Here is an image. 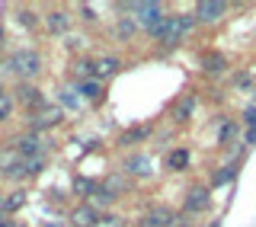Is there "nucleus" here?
<instances>
[{
	"mask_svg": "<svg viewBox=\"0 0 256 227\" xmlns=\"http://www.w3.org/2000/svg\"><path fill=\"white\" fill-rule=\"evenodd\" d=\"M212 227H221V224H218V221H214V224H212Z\"/></svg>",
	"mask_w": 256,
	"mask_h": 227,
	"instance_id": "4c0bfd02",
	"label": "nucleus"
},
{
	"mask_svg": "<svg viewBox=\"0 0 256 227\" xmlns=\"http://www.w3.org/2000/svg\"><path fill=\"white\" fill-rule=\"evenodd\" d=\"M80 16H84L86 22H93V20H96V10H93L90 4H80Z\"/></svg>",
	"mask_w": 256,
	"mask_h": 227,
	"instance_id": "c756f323",
	"label": "nucleus"
},
{
	"mask_svg": "<svg viewBox=\"0 0 256 227\" xmlns=\"http://www.w3.org/2000/svg\"><path fill=\"white\" fill-rule=\"evenodd\" d=\"M176 227H189V224H182V221H180V224H176Z\"/></svg>",
	"mask_w": 256,
	"mask_h": 227,
	"instance_id": "f704fd0d",
	"label": "nucleus"
},
{
	"mask_svg": "<svg viewBox=\"0 0 256 227\" xmlns=\"http://www.w3.org/2000/svg\"><path fill=\"white\" fill-rule=\"evenodd\" d=\"M64 118V109L54 102V106H42L36 112V116H29V132H45V128H52V125H58V122Z\"/></svg>",
	"mask_w": 256,
	"mask_h": 227,
	"instance_id": "20e7f679",
	"label": "nucleus"
},
{
	"mask_svg": "<svg viewBox=\"0 0 256 227\" xmlns=\"http://www.w3.org/2000/svg\"><path fill=\"white\" fill-rule=\"evenodd\" d=\"M13 150L20 154L22 160H29V157H42V154L48 150V141H45L42 134H36V132H26V134H20V138H16Z\"/></svg>",
	"mask_w": 256,
	"mask_h": 227,
	"instance_id": "7ed1b4c3",
	"label": "nucleus"
},
{
	"mask_svg": "<svg viewBox=\"0 0 256 227\" xmlns=\"http://www.w3.org/2000/svg\"><path fill=\"white\" fill-rule=\"evenodd\" d=\"M96 221H100V214H96L86 202L70 212V224H74V227H96Z\"/></svg>",
	"mask_w": 256,
	"mask_h": 227,
	"instance_id": "9b49d317",
	"label": "nucleus"
},
{
	"mask_svg": "<svg viewBox=\"0 0 256 227\" xmlns=\"http://www.w3.org/2000/svg\"><path fill=\"white\" fill-rule=\"evenodd\" d=\"M10 70L20 77H36L38 70H42V58H38V52H32V48H22V52L10 54Z\"/></svg>",
	"mask_w": 256,
	"mask_h": 227,
	"instance_id": "f03ea898",
	"label": "nucleus"
},
{
	"mask_svg": "<svg viewBox=\"0 0 256 227\" xmlns=\"http://www.w3.org/2000/svg\"><path fill=\"white\" fill-rule=\"evenodd\" d=\"M192 26H196V16H166V20H164V29H160V42L173 48Z\"/></svg>",
	"mask_w": 256,
	"mask_h": 227,
	"instance_id": "f257e3e1",
	"label": "nucleus"
},
{
	"mask_svg": "<svg viewBox=\"0 0 256 227\" xmlns=\"http://www.w3.org/2000/svg\"><path fill=\"white\" fill-rule=\"evenodd\" d=\"M246 144H256V128H250V132H246Z\"/></svg>",
	"mask_w": 256,
	"mask_h": 227,
	"instance_id": "473e14b6",
	"label": "nucleus"
},
{
	"mask_svg": "<svg viewBox=\"0 0 256 227\" xmlns=\"http://www.w3.org/2000/svg\"><path fill=\"white\" fill-rule=\"evenodd\" d=\"M77 90L84 100H90V102H100V96H102V84L100 80H86V84H77Z\"/></svg>",
	"mask_w": 256,
	"mask_h": 227,
	"instance_id": "f3484780",
	"label": "nucleus"
},
{
	"mask_svg": "<svg viewBox=\"0 0 256 227\" xmlns=\"http://www.w3.org/2000/svg\"><path fill=\"white\" fill-rule=\"evenodd\" d=\"M74 192H77V196H93V192H96V182L77 176V180H74Z\"/></svg>",
	"mask_w": 256,
	"mask_h": 227,
	"instance_id": "4be33fe9",
	"label": "nucleus"
},
{
	"mask_svg": "<svg viewBox=\"0 0 256 227\" xmlns=\"http://www.w3.org/2000/svg\"><path fill=\"white\" fill-rule=\"evenodd\" d=\"M6 227H22V224H6Z\"/></svg>",
	"mask_w": 256,
	"mask_h": 227,
	"instance_id": "c9c22d12",
	"label": "nucleus"
},
{
	"mask_svg": "<svg viewBox=\"0 0 256 227\" xmlns=\"http://www.w3.org/2000/svg\"><path fill=\"white\" fill-rule=\"evenodd\" d=\"M58 106L61 109H80L84 106V96H80L77 86H64V90L58 93Z\"/></svg>",
	"mask_w": 256,
	"mask_h": 227,
	"instance_id": "2eb2a0df",
	"label": "nucleus"
},
{
	"mask_svg": "<svg viewBox=\"0 0 256 227\" xmlns=\"http://www.w3.org/2000/svg\"><path fill=\"white\" fill-rule=\"evenodd\" d=\"M42 26H45V32H52V36H61V32H68V26H70V13L68 10H52V13L42 16Z\"/></svg>",
	"mask_w": 256,
	"mask_h": 227,
	"instance_id": "6e6552de",
	"label": "nucleus"
},
{
	"mask_svg": "<svg viewBox=\"0 0 256 227\" xmlns=\"http://www.w3.org/2000/svg\"><path fill=\"white\" fill-rule=\"evenodd\" d=\"M6 224H10V221H6V218H0V227H6Z\"/></svg>",
	"mask_w": 256,
	"mask_h": 227,
	"instance_id": "72a5a7b5",
	"label": "nucleus"
},
{
	"mask_svg": "<svg viewBox=\"0 0 256 227\" xmlns=\"http://www.w3.org/2000/svg\"><path fill=\"white\" fill-rule=\"evenodd\" d=\"M234 84H237V86H250V74H240Z\"/></svg>",
	"mask_w": 256,
	"mask_h": 227,
	"instance_id": "2f4dec72",
	"label": "nucleus"
},
{
	"mask_svg": "<svg viewBox=\"0 0 256 227\" xmlns=\"http://www.w3.org/2000/svg\"><path fill=\"white\" fill-rule=\"evenodd\" d=\"M224 68H228V58H224V54H218V52H205L202 54V70L205 74H224Z\"/></svg>",
	"mask_w": 256,
	"mask_h": 227,
	"instance_id": "ddd939ff",
	"label": "nucleus"
},
{
	"mask_svg": "<svg viewBox=\"0 0 256 227\" xmlns=\"http://www.w3.org/2000/svg\"><path fill=\"white\" fill-rule=\"evenodd\" d=\"M6 202V212H20L22 205H26V192H13L10 198H4Z\"/></svg>",
	"mask_w": 256,
	"mask_h": 227,
	"instance_id": "a878e982",
	"label": "nucleus"
},
{
	"mask_svg": "<svg viewBox=\"0 0 256 227\" xmlns=\"http://www.w3.org/2000/svg\"><path fill=\"white\" fill-rule=\"evenodd\" d=\"M192 109H196V100H192V96H182V100L173 106V118L176 122H186L192 116Z\"/></svg>",
	"mask_w": 256,
	"mask_h": 227,
	"instance_id": "a211bd4d",
	"label": "nucleus"
},
{
	"mask_svg": "<svg viewBox=\"0 0 256 227\" xmlns=\"http://www.w3.org/2000/svg\"><path fill=\"white\" fill-rule=\"evenodd\" d=\"M132 20L134 22H138V26H144V29H148L150 26V22H157V20H164V6H160V4H150V0H141V4H132Z\"/></svg>",
	"mask_w": 256,
	"mask_h": 227,
	"instance_id": "39448f33",
	"label": "nucleus"
},
{
	"mask_svg": "<svg viewBox=\"0 0 256 227\" xmlns=\"http://www.w3.org/2000/svg\"><path fill=\"white\" fill-rule=\"evenodd\" d=\"M208 205H212V192H208L205 186H196V189H189V192H186V202H182V208H186L189 214L205 212Z\"/></svg>",
	"mask_w": 256,
	"mask_h": 227,
	"instance_id": "0eeeda50",
	"label": "nucleus"
},
{
	"mask_svg": "<svg viewBox=\"0 0 256 227\" xmlns=\"http://www.w3.org/2000/svg\"><path fill=\"white\" fill-rule=\"evenodd\" d=\"M42 166H45V157H29V160H22L26 180H29V176H38V173H42Z\"/></svg>",
	"mask_w": 256,
	"mask_h": 227,
	"instance_id": "412c9836",
	"label": "nucleus"
},
{
	"mask_svg": "<svg viewBox=\"0 0 256 227\" xmlns=\"http://www.w3.org/2000/svg\"><path fill=\"white\" fill-rule=\"evenodd\" d=\"M125 173H128V176H138V180L150 176V157H144V154L128 157V160H125Z\"/></svg>",
	"mask_w": 256,
	"mask_h": 227,
	"instance_id": "f8f14e48",
	"label": "nucleus"
},
{
	"mask_svg": "<svg viewBox=\"0 0 256 227\" xmlns=\"http://www.w3.org/2000/svg\"><path fill=\"white\" fill-rule=\"evenodd\" d=\"M16 100H20L22 106H36V112L45 106L42 90H38V86H32V84H20V86H16Z\"/></svg>",
	"mask_w": 256,
	"mask_h": 227,
	"instance_id": "9d476101",
	"label": "nucleus"
},
{
	"mask_svg": "<svg viewBox=\"0 0 256 227\" xmlns=\"http://www.w3.org/2000/svg\"><path fill=\"white\" fill-rule=\"evenodd\" d=\"M134 26H138V22H134L132 16H125V20L118 22V36H122V38H128V36H132V32H134Z\"/></svg>",
	"mask_w": 256,
	"mask_h": 227,
	"instance_id": "cd10ccee",
	"label": "nucleus"
},
{
	"mask_svg": "<svg viewBox=\"0 0 256 227\" xmlns=\"http://www.w3.org/2000/svg\"><path fill=\"white\" fill-rule=\"evenodd\" d=\"M70 74H74L80 84H86V80H93V61H86V58H77L74 61V68H70Z\"/></svg>",
	"mask_w": 256,
	"mask_h": 227,
	"instance_id": "dca6fc26",
	"label": "nucleus"
},
{
	"mask_svg": "<svg viewBox=\"0 0 256 227\" xmlns=\"http://www.w3.org/2000/svg\"><path fill=\"white\" fill-rule=\"evenodd\" d=\"M116 70H118V58H116V54H102V58L93 61V74L100 77V80L102 77H112Z\"/></svg>",
	"mask_w": 256,
	"mask_h": 227,
	"instance_id": "4468645a",
	"label": "nucleus"
},
{
	"mask_svg": "<svg viewBox=\"0 0 256 227\" xmlns=\"http://www.w3.org/2000/svg\"><path fill=\"white\" fill-rule=\"evenodd\" d=\"M148 134V128H132V132L122 134V144H132V141H141V138Z\"/></svg>",
	"mask_w": 256,
	"mask_h": 227,
	"instance_id": "c85d7f7f",
	"label": "nucleus"
},
{
	"mask_svg": "<svg viewBox=\"0 0 256 227\" xmlns=\"http://www.w3.org/2000/svg\"><path fill=\"white\" fill-rule=\"evenodd\" d=\"M244 122L250 128H256V106H246V112H244Z\"/></svg>",
	"mask_w": 256,
	"mask_h": 227,
	"instance_id": "7c9ffc66",
	"label": "nucleus"
},
{
	"mask_svg": "<svg viewBox=\"0 0 256 227\" xmlns=\"http://www.w3.org/2000/svg\"><path fill=\"white\" fill-rule=\"evenodd\" d=\"M237 176V170L234 166H221V173H214L212 176V186H224V182H230Z\"/></svg>",
	"mask_w": 256,
	"mask_h": 227,
	"instance_id": "393cba45",
	"label": "nucleus"
},
{
	"mask_svg": "<svg viewBox=\"0 0 256 227\" xmlns=\"http://www.w3.org/2000/svg\"><path fill=\"white\" fill-rule=\"evenodd\" d=\"M45 227H58V224H45Z\"/></svg>",
	"mask_w": 256,
	"mask_h": 227,
	"instance_id": "e433bc0d",
	"label": "nucleus"
},
{
	"mask_svg": "<svg viewBox=\"0 0 256 227\" xmlns=\"http://www.w3.org/2000/svg\"><path fill=\"white\" fill-rule=\"evenodd\" d=\"M20 22H22L26 29H36V26H38V13H36V10H20Z\"/></svg>",
	"mask_w": 256,
	"mask_h": 227,
	"instance_id": "bb28decb",
	"label": "nucleus"
},
{
	"mask_svg": "<svg viewBox=\"0 0 256 227\" xmlns=\"http://www.w3.org/2000/svg\"><path fill=\"white\" fill-rule=\"evenodd\" d=\"M166 166H170V170H182V166H189V150H186V148L173 150V154H170V160H166Z\"/></svg>",
	"mask_w": 256,
	"mask_h": 227,
	"instance_id": "aec40b11",
	"label": "nucleus"
},
{
	"mask_svg": "<svg viewBox=\"0 0 256 227\" xmlns=\"http://www.w3.org/2000/svg\"><path fill=\"white\" fill-rule=\"evenodd\" d=\"M112 198H116V196H112L106 186H96V192L90 196V202H86V205H90L93 212H96V205H112Z\"/></svg>",
	"mask_w": 256,
	"mask_h": 227,
	"instance_id": "6ab92c4d",
	"label": "nucleus"
},
{
	"mask_svg": "<svg viewBox=\"0 0 256 227\" xmlns=\"http://www.w3.org/2000/svg\"><path fill=\"white\" fill-rule=\"evenodd\" d=\"M10 112H13V96L6 90H0V122L10 118Z\"/></svg>",
	"mask_w": 256,
	"mask_h": 227,
	"instance_id": "5701e85b",
	"label": "nucleus"
},
{
	"mask_svg": "<svg viewBox=\"0 0 256 227\" xmlns=\"http://www.w3.org/2000/svg\"><path fill=\"white\" fill-rule=\"evenodd\" d=\"M96 227H128V221L122 214H102L100 221H96Z\"/></svg>",
	"mask_w": 256,
	"mask_h": 227,
	"instance_id": "b1692460",
	"label": "nucleus"
},
{
	"mask_svg": "<svg viewBox=\"0 0 256 227\" xmlns=\"http://www.w3.org/2000/svg\"><path fill=\"white\" fill-rule=\"evenodd\" d=\"M141 227H176V214L170 208H154L141 218Z\"/></svg>",
	"mask_w": 256,
	"mask_h": 227,
	"instance_id": "1a4fd4ad",
	"label": "nucleus"
},
{
	"mask_svg": "<svg viewBox=\"0 0 256 227\" xmlns=\"http://www.w3.org/2000/svg\"><path fill=\"white\" fill-rule=\"evenodd\" d=\"M224 10H228V4H221V0H202L192 16H196V22H202V26H212V22H221Z\"/></svg>",
	"mask_w": 256,
	"mask_h": 227,
	"instance_id": "423d86ee",
	"label": "nucleus"
}]
</instances>
